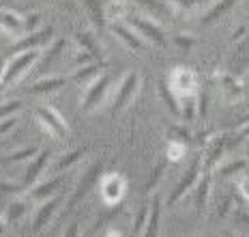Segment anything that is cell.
<instances>
[{
  "label": "cell",
  "instance_id": "obj_45",
  "mask_svg": "<svg viewBox=\"0 0 249 237\" xmlns=\"http://www.w3.org/2000/svg\"><path fill=\"white\" fill-rule=\"evenodd\" d=\"M0 190H4V192H15L18 185L11 183V181H0Z\"/></svg>",
  "mask_w": 249,
  "mask_h": 237
},
{
  "label": "cell",
  "instance_id": "obj_6",
  "mask_svg": "<svg viewBox=\"0 0 249 237\" xmlns=\"http://www.w3.org/2000/svg\"><path fill=\"white\" fill-rule=\"evenodd\" d=\"M35 117H37V121L54 138H67V134H69V127H67V121L62 118V115H60L58 110H54L52 106H39L37 110H35Z\"/></svg>",
  "mask_w": 249,
  "mask_h": 237
},
{
  "label": "cell",
  "instance_id": "obj_10",
  "mask_svg": "<svg viewBox=\"0 0 249 237\" xmlns=\"http://www.w3.org/2000/svg\"><path fill=\"white\" fill-rule=\"evenodd\" d=\"M112 33L116 35L129 50H133V52H142L144 45H146V41L140 37L136 30H133L131 26H124V24H121V22H112Z\"/></svg>",
  "mask_w": 249,
  "mask_h": 237
},
{
  "label": "cell",
  "instance_id": "obj_34",
  "mask_svg": "<svg viewBox=\"0 0 249 237\" xmlns=\"http://www.w3.org/2000/svg\"><path fill=\"white\" fill-rule=\"evenodd\" d=\"M22 108V101L19 99H9V101H4V104H0V118H9V117H13L15 112Z\"/></svg>",
  "mask_w": 249,
  "mask_h": 237
},
{
  "label": "cell",
  "instance_id": "obj_12",
  "mask_svg": "<svg viewBox=\"0 0 249 237\" xmlns=\"http://www.w3.org/2000/svg\"><path fill=\"white\" fill-rule=\"evenodd\" d=\"M99 173H101V164H95V166H90V171H88L84 175V179L80 181V185H77V190H75V194L69 198V203H67V211H71L75 207L77 203H80L82 198L86 197V192H88V188H90L92 183L97 181V177H99Z\"/></svg>",
  "mask_w": 249,
  "mask_h": 237
},
{
  "label": "cell",
  "instance_id": "obj_25",
  "mask_svg": "<svg viewBox=\"0 0 249 237\" xmlns=\"http://www.w3.org/2000/svg\"><path fill=\"white\" fill-rule=\"evenodd\" d=\"M159 95H161L163 104L170 108V112L176 117H180V104H178V97L172 93V89H170L165 82H159Z\"/></svg>",
  "mask_w": 249,
  "mask_h": 237
},
{
  "label": "cell",
  "instance_id": "obj_5",
  "mask_svg": "<svg viewBox=\"0 0 249 237\" xmlns=\"http://www.w3.org/2000/svg\"><path fill=\"white\" fill-rule=\"evenodd\" d=\"M124 190H127V181L121 173H107L101 177V183H99V192H101V198L107 207L116 205L118 200L124 197Z\"/></svg>",
  "mask_w": 249,
  "mask_h": 237
},
{
  "label": "cell",
  "instance_id": "obj_46",
  "mask_svg": "<svg viewBox=\"0 0 249 237\" xmlns=\"http://www.w3.org/2000/svg\"><path fill=\"white\" fill-rule=\"evenodd\" d=\"M106 237H121V233H118L116 229H110V231L106 233Z\"/></svg>",
  "mask_w": 249,
  "mask_h": 237
},
{
  "label": "cell",
  "instance_id": "obj_29",
  "mask_svg": "<svg viewBox=\"0 0 249 237\" xmlns=\"http://www.w3.org/2000/svg\"><path fill=\"white\" fill-rule=\"evenodd\" d=\"M148 216H150V205L144 203L138 211V218H136V226H133V235L136 237H142L144 229H146V222H148Z\"/></svg>",
  "mask_w": 249,
  "mask_h": 237
},
{
  "label": "cell",
  "instance_id": "obj_30",
  "mask_svg": "<svg viewBox=\"0 0 249 237\" xmlns=\"http://www.w3.org/2000/svg\"><path fill=\"white\" fill-rule=\"evenodd\" d=\"M26 209H28V205H26L24 200H13L7 209V220L9 222H18V220L26 214Z\"/></svg>",
  "mask_w": 249,
  "mask_h": 237
},
{
  "label": "cell",
  "instance_id": "obj_20",
  "mask_svg": "<svg viewBox=\"0 0 249 237\" xmlns=\"http://www.w3.org/2000/svg\"><path fill=\"white\" fill-rule=\"evenodd\" d=\"M129 15V2L127 0H110L103 9V18L110 22H121L123 18Z\"/></svg>",
  "mask_w": 249,
  "mask_h": 237
},
{
  "label": "cell",
  "instance_id": "obj_3",
  "mask_svg": "<svg viewBox=\"0 0 249 237\" xmlns=\"http://www.w3.org/2000/svg\"><path fill=\"white\" fill-rule=\"evenodd\" d=\"M129 26L142 37L146 43H153L157 48H165L168 39L163 35V28L159 26V22H155L153 18H144V15H129Z\"/></svg>",
  "mask_w": 249,
  "mask_h": 237
},
{
  "label": "cell",
  "instance_id": "obj_21",
  "mask_svg": "<svg viewBox=\"0 0 249 237\" xmlns=\"http://www.w3.org/2000/svg\"><path fill=\"white\" fill-rule=\"evenodd\" d=\"M99 76H101V67L97 65V63H90V65H84L82 69H77L75 74H73V80L86 89V86L92 84V82L99 78Z\"/></svg>",
  "mask_w": 249,
  "mask_h": 237
},
{
  "label": "cell",
  "instance_id": "obj_26",
  "mask_svg": "<svg viewBox=\"0 0 249 237\" xmlns=\"http://www.w3.org/2000/svg\"><path fill=\"white\" fill-rule=\"evenodd\" d=\"M41 149L39 147H26V149H19V151L11 153V156L2 158L0 162L2 164H18V162H24V159H30V158H37Z\"/></svg>",
  "mask_w": 249,
  "mask_h": 237
},
{
  "label": "cell",
  "instance_id": "obj_37",
  "mask_svg": "<svg viewBox=\"0 0 249 237\" xmlns=\"http://www.w3.org/2000/svg\"><path fill=\"white\" fill-rule=\"evenodd\" d=\"M174 43L178 45L180 50L189 52V50L196 45V37H191V35H185V37H183V35H176V37H174Z\"/></svg>",
  "mask_w": 249,
  "mask_h": 237
},
{
  "label": "cell",
  "instance_id": "obj_8",
  "mask_svg": "<svg viewBox=\"0 0 249 237\" xmlns=\"http://www.w3.org/2000/svg\"><path fill=\"white\" fill-rule=\"evenodd\" d=\"M200 173H202V156L200 158H196L194 162H191V166H189V171H187V175L183 179H180V183L176 185V190L172 194H170V198H168V203L170 205H176L180 198L185 197L187 192H191V190L196 188V183H198V179H200Z\"/></svg>",
  "mask_w": 249,
  "mask_h": 237
},
{
  "label": "cell",
  "instance_id": "obj_2",
  "mask_svg": "<svg viewBox=\"0 0 249 237\" xmlns=\"http://www.w3.org/2000/svg\"><path fill=\"white\" fill-rule=\"evenodd\" d=\"M168 86L176 97L198 95V74L189 67H174L168 76Z\"/></svg>",
  "mask_w": 249,
  "mask_h": 237
},
{
  "label": "cell",
  "instance_id": "obj_36",
  "mask_svg": "<svg viewBox=\"0 0 249 237\" xmlns=\"http://www.w3.org/2000/svg\"><path fill=\"white\" fill-rule=\"evenodd\" d=\"M236 188H238V192H241V197L249 203V173L243 171L241 175H236Z\"/></svg>",
  "mask_w": 249,
  "mask_h": 237
},
{
  "label": "cell",
  "instance_id": "obj_18",
  "mask_svg": "<svg viewBox=\"0 0 249 237\" xmlns=\"http://www.w3.org/2000/svg\"><path fill=\"white\" fill-rule=\"evenodd\" d=\"M60 183H62L60 175H58V177H52L50 181H45V183L37 185V188H33L30 198H33V200H48L50 197H54V194H56V190L60 188Z\"/></svg>",
  "mask_w": 249,
  "mask_h": 237
},
{
  "label": "cell",
  "instance_id": "obj_16",
  "mask_svg": "<svg viewBox=\"0 0 249 237\" xmlns=\"http://www.w3.org/2000/svg\"><path fill=\"white\" fill-rule=\"evenodd\" d=\"M58 205H60V198H50V200H45V203L41 205L39 211H37V216H35V222H33V231H35V233H39V231L50 222L52 216H54L56 209H58Z\"/></svg>",
  "mask_w": 249,
  "mask_h": 237
},
{
  "label": "cell",
  "instance_id": "obj_15",
  "mask_svg": "<svg viewBox=\"0 0 249 237\" xmlns=\"http://www.w3.org/2000/svg\"><path fill=\"white\" fill-rule=\"evenodd\" d=\"M138 2L148 9L150 18H153L155 22H165L174 11V7L168 2V0H138Z\"/></svg>",
  "mask_w": 249,
  "mask_h": 237
},
{
  "label": "cell",
  "instance_id": "obj_9",
  "mask_svg": "<svg viewBox=\"0 0 249 237\" xmlns=\"http://www.w3.org/2000/svg\"><path fill=\"white\" fill-rule=\"evenodd\" d=\"M226 147H228V136H226V134H219V136H215L209 142V147H206V153L202 156V162H204L206 171H213L215 166H219V159L224 158Z\"/></svg>",
  "mask_w": 249,
  "mask_h": 237
},
{
  "label": "cell",
  "instance_id": "obj_39",
  "mask_svg": "<svg viewBox=\"0 0 249 237\" xmlns=\"http://www.w3.org/2000/svg\"><path fill=\"white\" fill-rule=\"evenodd\" d=\"M90 63H95V54L92 52H88V50H80L75 56V65H90Z\"/></svg>",
  "mask_w": 249,
  "mask_h": 237
},
{
  "label": "cell",
  "instance_id": "obj_22",
  "mask_svg": "<svg viewBox=\"0 0 249 237\" xmlns=\"http://www.w3.org/2000/svg\"><path fill=\"white\" fill-rule=\"evenodd\" d=\"M150 216H148V222H146V229H144L142 237H157L159 233V218H161V205H159V198L155 197L153 205H150Z\"/></svg>",
  "mask_w": 249,
  "mask_h": 237
},
{
  "label": "cell",
  "instance_id": "obj_4",
  "mask_svg": "<svg viewBox=\"0 0 249 237\" xmlns=\"http://www.w3.org/2000/svg\"><path fill=\"white\" fill-rule=\"evenodd\" d=\"M140 84H142V78H140V74H136V71H129L124 76L112 97V115H118V112H123L124 108L131 104L133 97L140 91Z\"/></svg>",
  "mask_w": 249,
  "mask_h": 237
},
{
  "label": "cell",
  "instance_id": "obj_1",
  "mask_svg": "<svg viewBox=\"0 0 249 237\" xmlns=\"http://www.w3.org/2000/svg\"><path fill=\"white\" fill-rule=\"evenodd\" d=\"M39 59H41V50H24V52H18L15 56H11V59L4 63L2 78H0V93L11 89L13 84H18V82L33 69Z\"/></svg>",
  "mask_w": 249,
  "mask_h": 237
},
{
  "label": "cell",
  "instance_id": "obj_33",
  "mask_svg": "<svg viewBox=\"0 0 249 237\" xmlns=\"http://www.w3.org/2000/svg\"><path fill=\"white\" fill-rule=\"evenodd\" d=\"M77 43L82 45V50H88V52H92L97 56V52H99V48H97V43H95V39H92V35L90 33H77Z\"/></svg>",
  "mask_w": 249,
  "mask_h": 237
},
{
  "label": "cell",
  "instance_id": "obj_27",
  "mask_svg": "<svg viewBox=\"0 0 249 237\" xmlns=\"http://www.w3.org/2000/svg\"><path fill=\"white\" fill-rule=\"evenodd\" d=\"M185 151H187V145H185V142L172 140V138L168 140V147H165V156H168L170 162H178V159H183Z\"/></svg>",
  "mask_w": 249,
  "mask_h": 237
},
{
  "label": "cell",
  "instance_id": "obj_24",
  "mask_svg": "<svg viewBox=\"0 0 249 237\" xmlns=\"http://www.w3.org/2000/svg\"><path fill=\"white\" fill-rule=\"evenodd\" d=\"M65 86V78L62 76H50V78H43L39 82H35L33 86H30V91L33 93H54Z\"/></svg>",
  "mask_w": 249,
  "mask_h": 237
},
{
  "label": "cell",
  "instance_id": "obj_38",
  "mask_svg": "<svg viewBox=\"0 0 249 237\" xmlns=\"http://www.w3.org/2000/svg\"><path fill=\"white\" fill-rule=\"evenodd\" d=\"M170 138L172 140H180V142H187V138H189V132L183 130V127H178V125H172L170 127Z\"/></svg>",
  "mask_w": 249,
  "mask_h": 237
},
{
  "label": "cell",
  "instance_id": "obj_11",
  "mask_svg": "<svg viewBox=\"0 0 249 237\" xmlns=\"http://www.w3.org/2000/svg\"><path fill=\"white\" fill-rule=\"evenodd\" d=\"M0 33L18 37L24 33V18L13 9H0Z\"/></svg>",
  "mask_w": 249,
  "mask_h": 237
},
{
  "label": "cell",
  "instance_id": "obj_43",
  "mask_svg": "<svg viewBox=\"0 0 249 237\" xmlns=\"http://www.w3.org/2000/svg\"><path fill=\"white\" fill-rule=\"evenodd\" d=\"M243 138H249V123L241 125V127H238V132H236V142H241Z\"/></svg>",
  "mask_w": 249,
  "mask_h": 237
},
{
  "label": "cell",
  "instance_id": "obj_17",
  "mask_svg": "<svg viewBox=\"0 0 249 237\" xmlns=\"http://www.w3.org/2000/svg\"><path fill=\"white\" fill-rule=\"evenodd\" d=\"M211 181H213V175L211 171H206V175H202L198 183H196V207H198V211H204V207L209 205Z\"/></svg>",
  "mask_w": 249,
  "mask_h": 237
},
{
  "label": "cell",
  "instance_id": "obj_49",
  "mask_svg": "<svg viewBox=\"0 0 249 237\" xmlns=\"http://www.w3.org/2000/svg\"><path fill=\"white\" fill-rule=\"evenodd\" d=\"M245 123H249V115H247V117H243V121H241V125H245Z\"/></svg>",
  "mask_w": 249,
  "mask_h": 237
},
{
  "label": "cell",
  "instance_id": "obj_28",
  "mask_svg": "<svg viewBox=\"0 0 249 237\" xmlns=\"http://www.w3.org/2000/svg\"><path fill=\"white\" fill-rule=\"evenodd\" d=\"M245 168H247V159H232V162H228L226 166L219 168V175L221 177H236V175H241Z\"/></svg>",
  "mask_w": 249,
  "mask_h": 237
},
{
  "label": "cell",
  "instance_id": "obj_7",
  "mask_svg": "<svg viewBox=\"0 0 249 237\" xmlns=\"http://www.w3.org/2000/svg\"><path fill=\"white\" fill-rule=\"evenodd\" d=\"M110 91V76L101 74L92 84H88L84 89V99H82V110L92 112L95 108H99L106 101V95Z\"/></svg>",
  "mask_w": 249,
  "mask_h": 237
},
{
  "label": "cell",
  "instance_id": "obj_13",
  "mask_svg": "<svg viewBox=\"0 0 249 237\" xmlns=\"http://www.w3.org/2000/svg\"><path fill=\"white\" fill-rule=\"evenodd\" d=\"M52 33H54V28L48 26L43 30H37V33L26 35V37L15 45V52H24V50H39L41 45H45L52 39Z\"/></svg>",
  "mask_w": 249,
  "mask_h": 237
},
{
  "label": "cell",
  "instance_id": "obj_23",
  "mask_svg": "<svg viewBox=\"0 0 249 237\" xmlns=\"http://www.w3.org/2000/svg\"><path fill=\"white\" fill-rule=\"evenodd\" d=\"M234 4H236V0H219V2H215V7H213L209 13H206L204 20H202V26H209V24L217 22L219 18H224V15L230 11Z\"/></svg>",
  "mask_w": 249,
  "mask_h": 237
},
{
  "label": "cell",
  "instance_id": "obj_42",
  "mask_svg": "<svg viewBox=\"0 0 249 237\" xmlns=\"http://www.w3.org/2000/svg\"><path fill=\"white\" fill-rule=\"evenodd\" d=\"M247 26H245V24H243V26H238L236 30H234V35H232V43H236V41H241L243 37H245V33H247Z\"/></svg>",
  "mask_w": 249,
  "mask_h": 237
},
{
  "label": "cell",
  "instance_id": "obj_41",
  "mask_svg": "<svg viewBox=\"0 0 249 237\" xmlns=\"http://www.w3.org/2000/svg\"><path fill=\"white\" fill-rule=\"evenodd\" d=\"M15 125V117H9V118H0V136L7 134L11 127Z\"/></svg>",
  "mask_w": 249,
  "mask_h": 237
},
{
  "label": "cell",
  "instance_id": "obj_32",
  "mask_svg": "<svg viewBox=\"0 0 249 237\" xmlns=\"http://www.w3.org/2000/svg\"><path fill=\"white\" fill-rule=\"evenodd\" d=\"M82 2H84L88 15L95 20V24H99V26H101V24H103V11L99 7V0H82Z\"/></svg>",
  "mask_w": 249,
  "mask_h": 237
},
{
  "label": "cell",
  "instance_id": "obj_44",
  "mask_svg": "<svg viewBox=\"0 0 249 237\" xmlns=\"http://www.w3.org/2000/svg\"><path fill=\"white\" fill-rule=\"evenodd\" d=\"M62 237H80V226H77V222H73L67 229V233L62 235Z\"/></svg>",
  "mask_w": 249,
  "mask_h": 237
},
{
  "label": "cell",
  "instance_id": "obj_14",
  "mask_svg": "<svg viewBox=\"0 0 249 237\" xmlns=\"http://www.w3.org/2000/svg\"><path fill=\"white\" fill-rule=\"evenodd\" d=\"M219 86H221V93L228 101H236L243 97V84L236 76L232 74H221L219 76Z\"/></svg>",
  "mask_w": 249,
  "mask_h": 237
},
{
  "label": "cell",
  "instance_id": "obj_48",
  "mask_svg": "<svg viewBox=\"0 0 249 237\" xmlns=\"http://www.w3.org/2000/svg\"><path fill=\"white\" fill-rule=\"evenodd\" d=\"M2 71H4V63L0 60V78H2Z\"/></svg>",
  "mask_w": 249,
  "mask_h": 237
},
{
  "label": "cell",
  "instance_id": "obj_35",
  "mask_svg": "<svg viewBox=\"0 0 249 237\" xmlns=\"http://www.w3.org/2000/svg\"><path fill=\"white\" fill-rule=\"evenodd\" d=\"M39 24H41L39 13H28V15L24 18V35L37 33V30H39Z\"/></svg>",
  "mask_w": 249,
  "mask_h": 237
},
{
  "label": "cell",
  "instance_id": "obj_19",
  "mask_svg": "<svg viewBox=\"0 0 249 237\" xmlns=\"http://www.w3.org/2000/svg\"><path fill=\"white\" fill-rule=\"evenodd\" d=\"M50 159V153L48 151H39V156L35 158V162L28 166V171H26V177H24V188H30L35 181H37V177L41 175V171L45 168V164H48Z\"/></svg>",
  "mask_w": 249,
  "mask_h": 237
},
{
  "label": "cell",
  "instance_id": "obj_31",
  "mask_svg": "<svg viewBox=\"0 0 249 237\" xmlns=\"http://www.w3.org/2000/svg\"><path fill=\"white\" fill-rule=\"evenodd\" d=\"M82 156H84V149H73V151H71V153H67V156H65V158H62L60 162H58V166H56V171H58V173L67 171V168H69V166H73V164H75V162H77V159H80Z\"/></svg>",
  "mask_w": 249,
  "mask_h": 237
},
{
  "label": "cell",
  "instance_id": "obj_40",
  "mask_svg": "<svg viewBox=\"0 0 249 237\" xmlns=\"http://www.w3.org/2000/svg\"><path fill=\"white\" fill-rule=\"evenodd\" d=\"M174 9H183V11H189L191 7L196 4V0H168Z\"/></svg>",
  "mask_w": 249,
  "mask_h": 237
},
{
  "label": "cell",
  "instance_id": "obj_47",
  "mask_svg": "<svg viewBox=\"0 0 249 237\" xmlns=\"http://www.w3.org/2000/svg\"><path fill=\"white\" fill-rule=\"evenodd\" d=\"M4 226H7V218H0V237L4 233Z\"/></svg>",
  "mask_w": 249,
  "mask_h": 237
}]
</instances>
